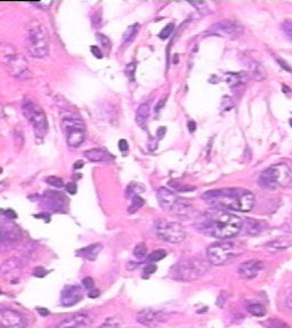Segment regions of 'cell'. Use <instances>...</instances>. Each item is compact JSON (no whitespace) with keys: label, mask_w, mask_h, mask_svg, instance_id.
<instances>
[{"label":"cell","mask_w":292,"mask_h":328,"mask_svg":"<svg viewBox=\"0 0 292 328\" xmlns=\"http://www.w3.org/2000/svg\"><path fill=\"white\" fill-rule=\"evenodd\" d=\"M198 227L206 234L224 241L235 237L242 230L243 221L226 210L212 208L203 213Z\"/></svg>","instance_id":"6da1fadb"},{"label":"cell","mask_w":292,"mask_h":328,"mask_svg":"<svg viewBox=\"0 0 292 328\" xmlns=\"http://www.w3.org/2000/svg\"><path fill=\"white\" fill-rule=\"evenodd\" d=\"M202 198L214 208L234 210L240 212L251 211L255 205V196L250 190L242 188H223L209 190Z\"/></svg>","instance_id":"7a4b0ae2"},{"label":"cell","mask_w":292,"mask_h":328,"mask_svg":"<svg viewBox=\"0 0 292 328\" xmlns=\"http://www.w3.org/2000/svg\"><path fill=\"white\" fill-rule=\"evenodd\" d=\"M0 64L13 78L18 80L31 78L28 61L9 42H0Z\"/></svg>","instance_id":"3957f363"},{"label":"cell","mask_w":292,"mask_h":328,"mask_svg":"<svg viewBox=\"0 0 292 328\" xmlns=\"http://www.w3.org/2000/svg\"><path fill=\"white\" fill-rule=\"evenodd\" d=\"M259 185L265 189L276 190L292 187V161L273 164L259 177Z\"/></svg>","instance_id":"277c9868"},{"label":"cell","mask_w":292,"mask_h":328,"mask_svg":"<svg viewBox=\"0 0 292 328\" xmlns=\"http://www.w3.org/2000/svg\"><path fill=\"white\" fill-rule=\"evenodd\" d=\"M62 128L71 148H78L86 140V126L74 108H62Z\"/></svg>","instance_id":"5b68a950"},{"label":"cell","mask_w":292,"mask_h":328,"mask_svg":"<svg viewBox=\"0 0 292 328\" xmlns=\"http://www.w3.org/2000/svg\"><path fill=\"white\" fill-rule=\"evenodd\" d=\"M25 47L32 57L44 58L49 54V37L39 21H31L26 26Z\"/></svg>","instance_id":"8992f818"},{"label":"cell","mask_w":292,"mask_h":328,"mask_svg":"<svg viewBox=\"0 0 292 328\" xmlns=\"http://www.w3.org/2000/svg\"><path fill=\"white\" fill-rule=\"evenodd\" d=\"M209 261L200 258L183 259L170 269V277L178 281H192L201 278L209 270Z\"/></svg>","instance_id":"52a82bcc"},{"label":"cell","mask_w":292,"mask_h":328,"mask_svg":"<svg viewBox=\"0 0 292 328\" xmlns=\"http://www.w3.org/2000/svg\"><path fill=\"white\" fill-rule=\"evenodd\" d=\"M244 252L243 247L233 242L214 243L206 248V258L210 264L223 265L233 259L240 257Z\"/></svg>","instance_id":"ba28073f"},{"label":"cell","mask_w":292,"mask_h":328,"mask_svg":"<svg viewBox=\"0 0 292 328\" xmlns=\"http://www.w3.org/2000/svg\"><path fill=\"white\" fill-rule=\"evenodd\" d=\"M159 205L167 212L186 216L192 212V204L188 199L180 198L172 190L161 187L156 193Z\"/></svg>","instance_id":"9c48e42d"},{"label":"cell","mask_w":292,"mask_h":328,"mask_svg":"<svg viewBox=\"0 0 292 328\" xmlns=\"http://www.w3.org/2000/svg\"><path fill=\"white\" fill-rule=\"evenodd\" d=\"M22 113L34 127L35 137L44 138L48 132V120L40 105L34 103V100L26 99L22 104Z\"/></svg>","instance_id":"30bf717a"},{"label":"cell","mask_w":292,"mask_h":328,"mask_svg":"<svg viewBox=\"0 0 292 328\" xmlns=\"http://www.w3.org/2000/svg\"><path fill=\"white\" fill-rule=\"evenodd\" d=\"M154 229H155L157 237L161 241L172 243V244H178L186 237V232L184 230L183 226L175 221L157 219L154 222Z\"/></svg>","instance_id":"8fae6325"},{"label":"cell","mask_w":292,"mask_h":328,"mask_svg":"<svg viewBox=\"0 0 292 328\" xmlns=\"http://www.w3.org/2000/svg\"><path fill=\"white\" fill-rule=\"evenodd\" d=\"M209 32L225 38H238L243 33V26L240 22L234 21V19H223V21L211 25Z\"/></svg>","instance_id":"7c38bea8"},{"label":"cell","mask_w":292,"mask_h":328,"mask_svg":"<svg viewBox=\"0 0 292 328\" xmlns=\"http://www.w3.org/2000/svg\"><path fill=\"white\" fill-rule=\"evenodd\" d=\"M22 239V232L15 225H2L0 228V250L7 251Z\"/></svg>","instance_id":"4fadbf2b"},{"label":"cell","mask_w":292,"mask_h":328,"mask_svg":"<svg viewBox=\"0 0 292 328\" xmlns=\"http://www.w3.org/2000/svg\"><path fill=\"white\" fill-rule=\"evenodd\" d=\"M24 317L12 309H0V328H25Z\"/></svg>","instance_id":"5bb4252c"},{"label":"cell","mask_w":292,"mask_h":328,"mask_svg":"<svg viewBox=\"0 0 292 328\" xmlns=\"http://www.w3.org/2000/svg\"><path fill=\"white\" fill-rule=\"evenodd\" d=\"M91 324H93V319L89 314L74 313L62 320L57 328H88Z\"/></svg>","instance_id":"9a60e30c"},{"label":"cell","mask_w":292,"mask_h":328,"mask_svg":"<svg viewBox=\"0 0 292 328\" xmlns=\"http://www.w3.org/2000/svg\"><path fill=\"white\" fill-rule=\"evenodd\" d=\"M84 294L80 287L78 286H67L62 292L61 301L62 306L72 307L83 300Z\"/></svg>","instance_id":"2e32d148"},{"label":"cell","mask_w":292,"mask_h":328,"mask_svg":"<svg viewBox=\"0 0 292 328\" xmlns=\"http://www.w3.org/2000/svg\"><path fill=\"white\" fill-rule=\"evenodd\" d=\"M163 320H165L163 314L155 310L145 309L142 310L140 312H138V314H137V321L147 327H155L160 323H162Z\"/></svg>","instance_id":"e0dca14e"},{"label":"cell","mask_w":292,"mask_h":328,"mask_svg":"<svg viewBox=\"0 0 292 328\" xmlns=\"http://www.w3.org/2000/svg\"><path fill=\"white\" fill-rule=\"evenodd\" d=\"M264 268V263L259 260H250L242 263L239 267V275L243 278V279H252L260 272L261 269Z\"/></svg>","instance_id":"ac0fdd59"},{"label":"cell","mask_w":292,"mask_h":328,"mask_svg":"<svg viewBox=\"0 0 292 328\" xmlns=\"http://www.w3.org/2000/svg\"><path fill=\"white\" fill-rule=\"evenodd\" d=\"M84 155L90 162H112V161H114V156L112 154L101 148L85 150Z\"/></svg>","instance_id":"d6986e66"},{"label":"cell","mask_w":292,"mask_h":328,"mask_svg":"<svg viewBox=\"0 0 292 328\" xmlns=\"http://www.w3.org/2000/svg\"><path fill=\"white\" fill-rule=\"evenodd\" d=\"M22 263L21 260L17 258H9L4 263L0 265V275L1 276H12L16 271H21Z\"/></svg>","instance_id":"ffe728a7"},{"label":"cell","mask_w":292,"mask_h":328,"mask_svg":"<svg viewBox=\"0 0 292 328\" xmlns=\"http://www.w3.org/2000/svg\"><path fill=\"white\" fill-rule=\"evenodd\" d=\"M102 248H103V245L100 244V243H96V244L88 245L86 246V247L81 248V250H79L77 253L79 257L87 259V260H89V261H94L97 259L98 254H100V252L102 251Z\"/></svg>","instance_id":"44dd1931"},{"label":"cell","mask_w":292,"mask_h":328,"mask_svg":"<svg viewBox=\"0 0 292 328\" xmlns=\"http://www.w3.org/2000/svg\"><path fill=\"white\" fill-rule=\"evenodd\" d=\"M150 117V103H144L137 108L136 123L139 128L145 130L147 128V121Z\"/></svg>","instance_id":"7402d4cb"},{"label":"cell","mask_w":292,"mask_h":328,"mask_svg":"<svg viewBox=\"0 0 292 328\" xmlns=\"http://www.w3.org/2000/svg\"><path fill=\"white\" fill-rule=\"evenodd\" d=\"M250 74L256 80H262V79H265V77H266V72H265L260 64L256 63V62L251 63L250 65Z\"/></svg>","instance_id":"603a6c76"},{"label":"cell","mask_w":292,"mask_h":328,"mask_svg":"<svg viewBox=\"0 0 292 328\" xmlns=\"http://www.w3.org/2000/svg\"><path fill=\"white\" fill-rule=\"evenodd\" d=\"M139 31V24H134L127 29L126 33L123 34V44H130L136 37Z\"/></svg>","instance_id":"cb8c5ba5"},{"label":"cell","mask_w":292,"mask_h":328,"mask_svg":"<svg viewBox=\"0 0 292 328\" xmlns=\"http://www.w3.org/2000/svg\"><path fill=\"white\" fill-rule=\"evenodd\" d=\"M248 310L251 314H254L256 317H262L265 313H266V309L262 304L259 303H252L248 306Z\"/></svg>","instance_id":"d4e9b609"},{"label":"cell","mask_w":292,"mask_h":328,"mask_svg":"<svg viewBox=\"0 0 292 328\" xmlns=\"http://www.w3.org/2000/svg\"><path fill=\"white\" fill-rule=\"evenodd\" d=\"M144 204H145V201H144L142 197H139V196H134L133 201H131V205L129 206V209H128V211H129V213H135L138 211Z\"/></svg>","instance_id":"484cf974"},{"label":"cell","mask_w":292,"mask_h":328,"mask_svg":"<svg viewBox=\"0 0 292 328\" xmlns=\"http://www.w3.org/2000/svg\"><path fill=\"white\" fill-rule=\"evenodd\" d=\"M145 188H144V186L139 185V183H136V182H133L130 183L129 187L127 188V194L129 196H138L139 193H143Z\"/></svg>","instance_id":"4316f807"},{"label":"cell","mask_w":292,"mask_h":328,"mask_svg":"<svg viewBox=\"0 0 292 328\" xmlns=\"http://www.w3.org/2000/svg\"><path fill=\"white\" fill-rule=\"evenodd\" d=\"M134 255H135V257L138 258V259L145 258L147 255L146 245L144 244V243H139V244H137L135 246V248H134Z\"/></svg>","instance_id":"83f0119b"},{"label":"cell","mask_w":292,"mask_h":328,"mask_svg":"<svg viewBox=\"0 0 292 328\" xmlns=\"http://www.w3.org/2000/svg\"><path fill=\"white\" fill-rule=\"evenodd\" d=\"M166 255H167V252L165 250H156V251L152 252L147 259H149V261L151 262H156V261L162 260V259H165Z\"/></svg>","instance_id":"f1b7e54d"},{"label":"cell","mask_w":292,"mask_h":328,"mask_svg":"<svg viewBox=\"0 0 292 328\" xmlns=\"http://www.w3.org/2000/svg\"><path fill=\"white\" fill-rule=\"evenodd\" d=\"M46 182L52 187H56V188H62V187H64V181L61 178H58V177L54 176L47 177V178H46Z\"/></svg>","instance_id":"f546056e"},{"label":"cell","mask_w":292,"mask_h":328,"mask_svg":"<svg viewBox=\"0 0 292 328\" xmlns=\"http://www.w3.org/2000/svg\"><path fill=\"white\" fill-rule=\"evenodd\" d=\"M98 328H121L119 321L114 319V318H109L104 321Z\"/></svg>","instance_id":"4dcf8cb0"},{"label":"cell","mask_w":292,"mask_h":328,"mask_svg":"<svg viewBox=\"0 0 292 328\" xmlns=\"http://www.w3.org/2000/svg\"><path fill=\"white\" fill-rule=\"evenodd\" d=\"M266 328H289V326L280 319H271L266 324Z\"/></svg>","instance_id":"1f68e13d"},{"label":"cell","mask_w":292,"mask_h":328,"mask_svg":"<svg viewBox=\"0 0 292 328\" xmlns=\"http://www.w3.org/2000/svg\"><path fill=\"white\" fill-rule=\"evenodd\" d=\"M282 30L284 31V33L287 37L292 40V21L291 19H287L282 24Z\"/></svg>","instance_id":"d6a6232c"},{"label":"cell","mask_w":292,"mask_h":328,"mask_svg":"<svg viewBox=\"0 0 292 328\" xmlns=\"http://www.w3.org/2000/svg\"><path fill=\"white\" fill-rule=\"evenodd\" d=\"M173 28H175L173 23H169V24H167L166 28L162 29V31L159 33L160 39H167V38H168L169 35L172 34V32L173 31Z\"/></svg>","instance_id":"836d02e7"},{"label":"cell","mask_w":292,"mask_h":328,"mask_svg":"<svg viewBox=\"0 0 292 328\" xmlns=\"http://www.w3.org/2000/svg\"><path fill=\"white\" fill-rule=\"evenodd\" d=\"M96 37H97V40L101 42V45L103 46V47L106 49V50H111V41H110V39L106 37V35L97 33Z\"/></svg>","instance_id":"e575fe53"},{"label":"cell","mask_w":292,"mask_h":328,"mask_svg":"<svg viewBox=\"0 0 292 328\" xmlns=\"http://www.w3.org/2000/svg\"><path fill=\"white\" fill-rule=\"evenodd\" d=\"M65 189H67V192L69 193V194L74 195V194H77L78 186H77V183H75V182L71 181V182H68L67 185H65Z\"/></svg>","instance_id":"d590c367"},{"label":"cell","mask_w":292,"mask_h":328,"mask_svg":"<svg viewBox=\"0 0 292 328\" xmlns=\"http://www.w3.org/2000/svg\"><path fill=\"white\" fill-rule=\"evenodd\" d=\"M83 285H84V287L86 288V290L91 291L94 288V286H95L94 279H93V278H90V277H86L83 280Z\"/></svg>","instance_id":"8d00e7d4"},{"label":"cell","mask_w":292,"mask_h":328,"mask_svg":"<svg viewBox=\"0 0 292 328\" xmlns=\"http://www.w3.org/2000/svg\"><path fill=\"white\" fill-rule=\"evenodd\" d=\"M156 270H157V267L155 264H149V265H146L145 269H144V274H145L146 276H151V275H153Z\"/></svg>","instance_id":"74e56055"},{"label":"cell","mask_w":292,"mask_h":328,"mask_svg":"<svg viewBox=\"0 0 292 328\" xmlns=\"http://www.w3.org/2000/svg\"><path fill=\"white\" fill-rule=\"evenodd\" d=\"M90 51H91V54H93L94 56L96 57V58H102V57H103V54H102L101 48L98 47V46H91Z\"/></svg>","instance_id":"f35d334b"},{"label":"cell","mask_w":292,"mask_h":328,"mask_svg":"<svg viewBox=\"0 0 292 328\" xmlns=\"http://www.w3.org/2000/svg\"><path fill=\"white\" fill-rule=\"evenodd\" d=\"M34 275L35 277H45L46 275H47V271H46L44 268L38 267V268H35L34 270Z\"/></svg>","instance_id":"ab89813d"},{"label":"cell","mask_w":292,"mask_h":328,"mask_svg":"<svg viewBox=\"0 0 292 328\" xmlns=\"http://www.w3.org/2000/svg\"><path fill=\"white\" fill-rule=\"evenodd\" d=\"M2 214H4L7 219H8V218H9V219H12V220H14V219L17 218V214H16V213H15L14 211H13V210H11V209H9V210H5V211L2 212Z\"/></svg>","instance_id":"60d3db41"},{"label":"cell","mask_w":292,"mask_h":328,"mask_svg":"<svg viewBox=\"0 0 292 328\" xmlns=\"http://www.w3.org/2000/svg\"><path fill=\"white\" fill-rule=\"evenodd\" d=\"M135 70H136V64L135 63H130L129 65L127 66V74L129 75V77L133 79L134 77V73H135Z\"/></svg>","instance_id":"b9f144b4"},{"label":"cell","mask_w":292,"mask_h":328,"mask_svg":"<svg viewBox=\"0 0 292 328\" xmlns=\"http://www.w3.org/2000/svg\"><path fill=\"white\" fill-rule=\"evenodd\" d=\"M277 63H278V65H280L281 67H283L284 70H287L288 72H290V73H292V68L287 64V62H284V61L280 60V58H277Z\"/></svg>","instance_id":"7bdbcfd3"},{"label":"cell","mask_w":292,"mask_h":328,"mask_svg":"<svg viewBox=\"0 0 292 328\" xmlns=\"http://www.w3.org/2000/svg\"><path fill=\"white\" fill-rule=\"evenodd\" d=\"M119 149L121 150V152H126V150H128L127 140H124V139L119 140Z\"/></svg>","instance_id":"ee69618b"},{"label":"cell","mask_w":292,"mask_h":328,"mask_svg":"<svg viewBox=\"0 0 292 328\" xmlns=\"http://www.w3.org/2000/svg\"><path fill=\"white\" fill-rule=\"evenodd\" d=\"M167 132V129H166V127H160L159 129H157V137H159V139H162L163 137H165V134Z\"/></svg>","instance_id":"f6af8a7d"},{"label":"cell","mask_w":292,"mask_h":328,"mask_svg":"<svg viewBox=\"0 0 292 328\" xmlns=\"http://www.w3.org/2000/svg\"><path fill=\"white\" fill-rule=\"evenodd\" d=\"M52 4V2L49 1V2H47V4H46V2H34V4H32V5L37 6V7H42V6H45V9H48V7ZM42 9H44V7H42Z\"/></svg>","instance_id":"bcb514c9"},{"label":"cell","mask_w":292,"mask_h":328,"mask_svg":"<svg viewBox=\"0 0 292 328\" xmlns=\"http://www.w3.org/2000/svg\"><path fill=\"white\" fill-rule=\"evenodd\" d=\"M188 126H189V132H194V131L196 130V123L194 122V121H189V123H188Z\"/></svg>","instance_id":"7dc6e473"},{"label":"cell","mask_w":292,"mask_h":328,"mask_svg":"<svg viewBox=\"0 0 292 328\" xmlns=\"http://www.w3.org/2000/svg\"><path fill=\"white\" fill-rule=\"evenodd\" d=\"M84 162L83 161H77V162L74 163V165H73V168L77 170V169H81V168H84Z\"/></svg>","instance_id":"c3c4849f"},{"label":"cell","mask_w":292,"mask_h":328,"mask_svg":"<svg viewBox=\"0 0 292 328\" xmlns=\"http://www.w3.org/2000/svg\"><path fill=\"white\" fill-rule=\"evenodd\" d=\"M98 295H100V292H98L97 290H91L89 292V296L90 297H97Z\"/></svg>","instance_id":"681fc988"},{"label":"cell","mask_w":292,"mask_h":328,"mask_svg":"<svg viewBox=\"0 0 292 328\" xmlns=\"http://www.w3.org/2000/svg\"><path fill=\"white\" fill-rule=\"evenodd\" d=\"M287 307H288V308H290V309H292V294L290 295V296L288 297V300H287Z\"/></svg>","instance_id":"f907efd6"},{"label":"cell","mask_w":292,"mask_h":328,"mask_svg":"<svg viewBox=\"0 0 292 328\" xmlns=\"http://www.w3.org/2000/svg\"><path fill=\"white\" fill-rule=\"evenodd\" d=\"M290 126H291V127H292V119H291V120H290Z\"/></svg>","instance_id":"816d5d0a"},{"label":"cell","mask_w":292,"mask_h":328,"mask_svg":"<svg viewBox=\"0 0 292 328\" xmlns=\"http://www.w3.org/2000/svg\"><path fill=\"white\" fill-rule=\"evenodd\" d=\"M2 172V169L1 168H0V173H1Z\"/></svg>","instance_id":"f5cc1de1"}]
</instances>
